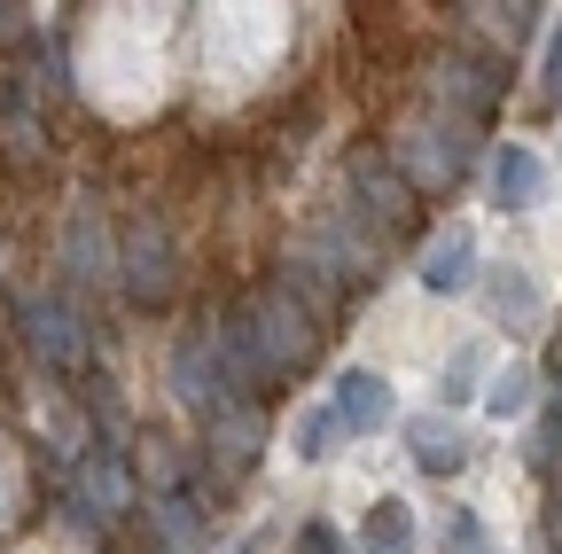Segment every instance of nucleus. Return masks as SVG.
Returning a JSON list of instances; mask_svg holds the SVG:
<instances>
[{
  "label": "nucleus",
  "instance_id": "1",
  "mask_svg": "<svg viewBox=\"0 0 562 554\" xmlns=\"http://www.w3.org/2000/svg\"><path fill=\"white\" fill-rule=\"evenodd\" d=\"M235 313H243V328H250V352H258L266 383H290V375L313 368L321 328H313V305H305L290 282H266V290H258L250 305H235Z\"/></svg>",
  "mask_w": 562,
  "mask_h": 554
},
{
  "label": "nucleus",
  "instance_id": "2",
  "mask_svg": "<svg viewBox=\"0 0 562 554\" xmlns=\"http://www.w3.org/2000/svg\"><path fill=\"white\" fill-rule=\"evenodd\" d=\"M469 149H476V125H461V117H422V125H406L398 133V172H406V188L422 180V188H453L461 180V165H469Z\"/></svg>",
  "mask_w": 562,
  "mask_h": 554
},
{
  "label": "nucleus",
  "instance_id": "3",
  "mask_svg": "<svg viewBox=\"0 0 562 554\" xmlns=\"http://www.w3.org/2000/svg\"><path fill=\"white\" fill-rule=\"evenodd\" d=\"M117 265H125V297H133L140 313H157V305L172 297V282H180V265H172V235H165L157 219H133V227H125Z\"/></svg>",
  "mask_w": 562,
  "mask_h": 554
},
{
  "label": "nucleus",
  "instance_id": "4",
  "mask_svg": "<svg viewBox=\"0 0 562 554\" xmlns=\"http://www.w3.org/2000/svg\"><path fill=\"white\" fill-rule=\"evenodd\" d=\"M16 320H24V343H32L47 368H79V360H87V320H79V305H70V297L40 290V297L16 305Z\"/></svg>",
  "mask_w": 562,
  "mask_h": 554
},
{
  "label": "nucleus",
  "instance_id": "5",
  "mask_svg": "<svg viewBox=\"0 0 562 554\" xmlns=\"http://www.w3.org/2000/svg\"><path fill=\"white\" fill-rule=\"evenodd\" d=\"M501 94H508V79H501L492 55H453L438 71V110L461 117V125H484L492 110H501Z\"/></svg>",
  "mask_w": 562,
  "mask_h": 554
},
{
  "label": "nucleus",
  "instance_id": "6",
  "mask_svg": "<svg viewBox=\"0 0 562 554\" xmlns=\"http://www.w3.org/2000/svg\"><path fill=\"white\" fill-rule=\"evenodd\" d=\"M328 414H336L344 438H375V430H391L398 398H391V383H383L375 368H344V375L328 383Z\"/></svg>",
  "mask_w": 562,
  "mask_h": 554
},
{
  "label": "nucleus",
  "instance_id": "7",
  "mask_svg": "<svg viewBox=\"0 0 562 554\" xmlns=\"http://www.w3.org/2000/svg\"><path fill=\"white\" fill-rule=\"evenodd\" d=\"M406 453L422 476H461L476 453H469V430L453 422V414H406Z\"/></svg>",
  "mask_w": 562,
  "mask_h": 554
},
{
  "label": "nucleus",
  "instance_id": "8",
  "mask_svg": "<svg viewBox=\"0 0 562 554\" xmlns=\"http://www.w3.org/2000/svg\"><path fill=\"white\" fill-rule=\"evenodd\" d=\"M422 290H430V297H461L469 282H484V265H476V235L469 227H446L430 250H422Z\"/></svg>",
  "mask_w": 562,
  "mask_h": 554
},
{
  "label": "nucleus",
  "instance_id": "9",
  "mask_svg": "<svg viewBox=\"0 0 562 554\" xmlns=\"http://www.w3.org/2000/svg\"><path fill=\"white\" fill-rule=\"evenodd\" d=\"M203 422H211V453L227 461V476H243V468L258 461V445H266V422H258V406H250V398H220V406L203 414Z\"/></svg>",
  "mask_w": 562,
  "mask_h": 554
},
{
  "label": "nucleus",
  "instance_id": "10",
  "mask_svg": "<svg viewBox=\"0 0 562 554\" xmlns=\"http://www.w3.org/2000/svg\"><path fill=\"white\" fill-rule=\"evenodd\" d=\"M125 508V468L117 453H87L79 468H70V516L79 523H110Z\"/></svg>",
  "mask_w": 562,
  "mask_h": 554
},
{
  "label": "nucleus",
  "instance_id": "11",
  "mask_svg": "<svg viewBox=\"0 0 562 554\" xmlns=\"http://www.w3.org/2000/svg\"><path fill=\"white\" fill-rule=\"evenodd\" d=\"M539 195H547V165H539V149L508 142L501 157H492V203H501V212H531Z\"/></svg>",
  "mask_w": 562,
  "mask_h": 554
},
{
  "label": "nucleus",
  "instance_id": "12",
  "mask_svg": "<svg viewBox=\"0 0 562 554\" xmlns=\"http://www.w3.org/2000/svg\"><path fill=\"white\" fill-rule=\"evenodd\" d=\"M484 297H492V313H501V328H531L539 320V282H531L524 265L484 273Z\"/></svg>",
  "mask_w": 562,
  "mask_h": 554
},
{
  "label": "nucleus",
  "instance_id": "13",
  "mask_svg": "<svg viewBox=\"0 0 562 554\" xmlns=\"http://www.w3.org/2000/svg\"><path fill=\"white\" fill-rule=\"evenodd\" d=\"M351 546H360V554H414V508L406 500H375Z\"/></svg>",
  "mask_w": 562,
  "mask_h": 554
},
{
  "label": "nucleus",
  "instance_id": "14",
  "mask_svg": "<svg viewBox=\"0 0 562 554\" xmlns=\"http://www.w3.org/2000/svg\"><path fill=\"white\" fill-rule=\"evenodd\" d=\"M63 258H70V282H110V242H102V219L94 212H79L70 219V235H63Z\"/></svg>",
  "mask_w": 562,
  "mask_h": 554
},
{
  "label": "nucleus",
  "instance_id": "15",
  "mask_svg": "<svg viewBox=\"0 0 562 554\" xmlns=\"http://www.w3.org/2000/svg\"><path fill=\"white\" fill-rule=\"evenodd\" d=\"M539 398H547V391H539L531 360H516V368H501V375H492V391H484V414H492V422H524V414H531Z\"/></svg>",
  "mask_w": 562,
  "mask_h": 554
},
{
  "label": "nucleus",
  "instance_id": "16",
  "mask_svg": "<svg viewBox=\"0 0 562 554\" xmlns=\"http://www.w3.org/2000/svg\"><path fill=\"white\" fill-rule=\"evenodd\" d=\"M484 375H492L484 343H453L446 368H438V398H446V406H461V398H476V391H484Z\"/></svg>",
  "mask_w": 562,
  "mask_h": 554
},
{
  "label": "nucleus",
  "instance_id": "17",
  "mask_svg": "<svg viewBox=\"0 0 562 554\" xmlns=\"http://www.w3.org/2000/svg\"><path fill=\"white\" fill-rule=\"evenodd\" d=\"M336 445H344L336 414H328V406H305V414H297V430H290V453H297V461H328Z\"/></svg>",
  "mask_w": 562,
  "mask_h": 554
},
{
  "label": "nucleus",
  "instance_id": "18",
  "mask_svg": "<svg viewBox=\"0 0 562 554\" xmlns=\"http://www.w3.org/2000/svg\"><path fill=\"white\" fill-rule=\"evenodd\" d=\"M157 531H165V546H188L195 539V493H165L157 500Z\"/></svg>",
  "mask_w": 562,
  "mask_h": 554
},
{
  "label": "nucleus",
  "instance_id": "19",
  "mask_svg": "<svg viewBox=\"0 0 562 554\" xmlns=\"http://www.w3.org/2000/svg\"><path fill=\"white\" fill-rule=\"evenodd\" d=\"M290 554H360V546H351L336 523H321V516H313V523L297 531V546H290Z\"/></svg>",
  "mask_w": 562,
  "mask_h": 554
},
{
  "label": "nucleus",
  "instance_id": "20",
  "mask_svg": "<svg viewBox=\"0 0 562 554\" xmlns=\"http://www.w3.org/2000/svg\"><path fill=\"white\" fill-rule=\"evenodd\" d=\"M539 94L562 102V16H554V39H547V63H539Z\"/></svg>",
  "mask_w": 562,
  "mask_h": 554
},
{
  "label": "nucleus",
  "instance_id": "21",
  "mask_svg": "<svg viewBox=\"0 0 562 554\" xmlns=\"http://www.w3.org/2000/svg\"><path fill=\"white\" fill-rule=\"evenodd\" d=\"M227 554H258V546H250V539H243V546H227Z\"/></svg>",
  "mask_w": 562,
  "mask_h": 554
}]
</instances>
